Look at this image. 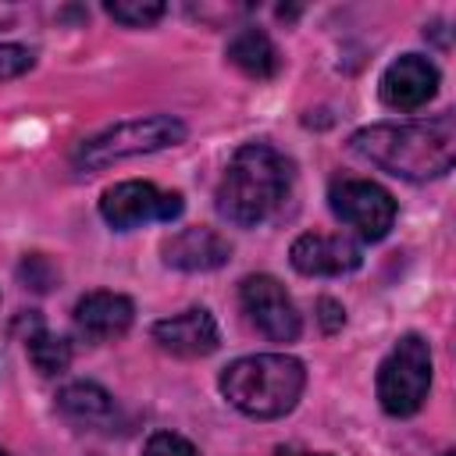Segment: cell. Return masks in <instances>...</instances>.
Segmentation results:
<instances>
[{"label": "cell", "instance_id": "cell-15", "mask_svg": "<svg viewBox=\"0 0 456 456\" xmlns=\"http://www.w3.org/2000/svg\"><path fill=\"white\" fill-rule=\"evenodd\" d=\"M25 353H28V360H32V367H36L39 374H46V378L68 370V363H71V342L61 338V335H53V331H46V328L39 324V317L28 324Z\"/></svg>", "mask_w": 456, "mask_h": 456}, {"label": "cell", "instance_id": "cell-14", "mask_svg": "<svg viewBox=\"0 0 456 456\" xmlns=\"http://www.w3.org/2000/svg\"><path fill=\"white\" fill-rule=\"evenodd\" d=\"M224 57L249 78H271L278 75L281 68V57H278V46L271 43V36L264 28H242L232 36Z\"/></svg>", "mask_w": 456, "mask_h": 456}, {"label": "cell", "instance_id": "cell-1", "mask_svg": "<svg viewBox=\"0 0 456 456\" xmlns=\"http://www.w3.org/2000/svg\"><path fill=\"white\" fill-rule=\"evenodd\" d=\"M349 150L367 164L406 178L428 182L442 178L456 160V121L452 114L431 121H381L353 132Z\"/></svg>", "mask_w": 456, "mask_h": 456}, {"label": "cell", "instance_id": "cell-17", "mask_svg": "<svg viewBox=\"0 0 456 456\" xmlns=\"http://www.w3.org/2000/svg\"><path fill=\"white\" fill-rule=\"evenodd\" d=\"M107 14L128 28H146L157 18H164V4L157 0H121V4H107Z\"/></svg>", "mask_w": 456, "mask_h": 456}, {"label": "cell", "instance_id": "cell-21", "mask_svg": "<svg viewBox=\"0 0 456 456\" xmlns=\"http://www.w3.org/2000/svg\"><path fill=\"white\" fill-rule=\"evenodd\" d=\"M317 321H321V328H324V331H338V328H342V321H346L342 303H335L331 296H321V299H317Z\"/></svg>", "mask_w": 456, "mask_h": 456}, {"label": "cell", "instance_id": "cell-9", "mask_svg": "<svg viewBox=\"0 0 456 456\" xmlns=\"http://www.w3.org/2000/svg\"><path fill=\"white\" fill-rule=\"evenodd\" d=\"M289 260L299 274L310 278H335V274H349L363 264L360 246L349 235H324V232H306L292 242Z\"/></svg>", "mask_w": 456, "mask_h": 456}, {"label": "cell", "instance_id": "cell-10", "mask_svg": "<svg viewBox=\"0 0 456 456\" xmlns=\"http://www.w3.org/2000/svg\"><path fill=\"white\" fill-rule=\"evenodd\" d=\"M438 89V68L420 53L395 57L381 75V103L392 110H417L424 107Z\"/></svg>", "mask_w": 456, "mask_h": 456}, {"label": "cell", "instance_id": "cell-7", "mask_svg": "<svg viewBox=\"0 0 456 456\" xmlns=\"http://www.w3.org/2000/svg\"><path fill=\"white\" fill-rule=\"evenodd\" d=\"M178 192H160L153 182H118L100 196V217L114 232H132L150 221H175L182 214Z\"/></svg>", "mask_w": 456, "mask_h": 456}, {"label": "cell", "instance_id": "cell-4", "mask_svg": "<svg viewBox=\"0 0 456 456\" xmlns=\"http://www.w3.org/2000/svg\"><path fill=\"white\" fill-rule=\"evenodd\" d=\"M189 128L185 121L171 118V114H150V118H132L121 125L103 128L93 139H82L71 153L75 171H103L118 160L128 157H146V153H160L171 150L178 142H185Z\"/></svg>", "mask_w": 456, "mask_h": 456}, {"label": "cell", "instance_id": "cell-20", "mask_svg": "<svg viewBox=\"0 0 456 456\" xmlns=\"http://www.w3.org/2000/svg\"><path fill=\"white\" fill-rule=\"evenodd\" d=\"M32 68V50L18 46V43H0V82L4 78H18Z\"/></svg>", "mask_w": 456, "mask_h": 456}, {"label": "cell", "instance_id": "cell-11", "mask_svg": "<svg viewBox=\"0 0 456 456\" xmlns=\"http://www.w3.org/2000/svg\"><path fill=\"white\" fill-rule=\"evenodd\" d=\"M160 253H164V264L175 271H217L228 264L232 246L214 228L196 224V228H182L171 239H164Z\"/></svg>", "mask_w": 456, "mask_h": 456}, {"label": "cell", "instance_id": "cell-16", "mask_svg": "<svg viewBox=\"0 0 456 456\" xmlns=\"http://www.w3.org/2000/svg\"><path fill=\"white\" fill-rule=\"evenodd\" d=\"M57 406H61L68 417L82 420V424H100V420H107V417L114 413L110 395H107L100 385H93V381H75V385H68V388L57 395Z\"/></svg>", "mask_w": 456, "mask_h": 456}, {"label": "cell", "instance_id": "cell-24", "mask_svg": "<svg viewBox=\"0 0 456 456\" xmlns=\"http://www.w3.org/2000/svg\"><path fill=\"white\" fill-rule=\"evenodd\" d=\"M0 456H4V452H0Z\"/></svg>", "mask_w": 456, "mask_h": 456}, {"label": "cell", "instance_id": "cell-13", "mask_svg": "<svg viewBox=\"0 0 456 456\" xmlns=\"http://www.w3.org/2000/svg\"><path fill=\"white\" fill-rule=\"evenodd\" d=\"M153 342L164 349V353H175V356H207L217 349V324L214 317L203 310V306H192L178 317H164L153 324Z\"/></svg>", "mask_w": 456, "mask_h": 456}, {"label": "cell", "instance_id": "cell-6", "mask_svg": "<svg viewBox=\"0 0 456 456\" xmlns=\"http://www.w3.org/2000/svg\"><path fill=\"white\" fill-rule=\"evenodd\" d=\"M328 203H331V214L367 242L385 239L395 224L392 192L370 178H335L328 189Z\"/></svg>", "mask_w": 456, "mask_h": 456}, {"label": "cell", "instance_id": "cell-8", "mask_svg": "<svg viewBox=\"0 0 456 456\" xmlns=\"http://www.w3.org/2000/svg\"><path fill=\"white\" fill-rule=\"evenodd\" d=\"M239 299H242V310L249 314V321L256 324V331H264L271 342H292L299 335V310L278 278H271V274L242 278Z\"/></svg>", "mask_w": 456, "mask_h": 456}, {"label": "cell", "instance_id": "cell-2", "mask_svg": "<svg viewBox=\"0 0 456 456\" xmlns=\"http://www.w3.org/2000/svg\"><path fill=\"white\" fill-rule=\"evenodd\" d=\"M292 189V160L267 142H246L235 150L224 178L217 182L214 207L228 224L256 228L285 203Z\"/></svg>", "mask_w": 456, "mask_h": 456}, {"label": "cell", "instance_id": "cell-19", "mask_svg": "<svg viewBox=\"0 0 456 456\" xmlns=\"http://www.w3.org/2000/svg\"><path fill=\"white\" fill-rule=\"evenodd\" d=\"M142 456H200V452L189 438H182L175 431H157V435H150Z\"/></svg>", "mask_w": 456, "mask_h": 456}, {"label": "cell", "instance_id": "cell-12", "mask_svg": "<svg viewBox=\"0 0 456 456\" xmlns=\"http://www.w3.org/2000/svg\"><path fill=\"white\" fill-rule=\"evenodd\" d=\"M132 317H135V306L121 292L100 289V292H86L75 303V328L89 342H110V338L125 335L132 328Z\"/></svg>", "mask_w": 456, "mask_h": 456}, {"label": "cell", "instance_id": "cell-5", "mask_svg": "<svg viewBox=\"0 0 456 456\" xmlns=\"http://www.w3.org/2000/svg\"><path fill=\"white\" fill-rule=\"evenodd\" d=\"M431 388V349L420 335H403L378 367V399L392 417H410Z\"/></svg>", "mask_w": 456, "mask_h": 456}, {"label": "cell", "instance_id": "cell-23", "mask_svg": "<svg viewBox=\"0 0 456 456\" xmlns=\"http://www.w3.org/2000/svg\"><path fill=\"white\" fill-rule=\"evenodd\" d=\"M442 456H456V452H442Z\"/></svg>", "mask_w": 456, "mask_h": 456}, {"label": "cell", "instance_id": "cell-18", "mask_svg": "<svg viewBox=\"0 0 456 456\" xmlns=\"http://www.w3.org/2000/svg\"><path fill=\"white\" fill-rule=\"evenodd\" d=\"M18 278L25 281V289L32 292H50L57 285V267L43 256V253H28L21 264H18Z\"/></svg>", "mask_w": 456, "mask_h": 456}, {"label": "cell", "instance_id": "cell-3", "mask_svg": "<svg viewBox=\"0 0 456 456\" xmlns=\"http://www.w3.org/2000/svg\"><path fill=\"white\" fill-rule=\"evenodd\" d=\"M306 388V367L285 353H256L228 363L221 370L224 399L256 420L285 417Z\"/></svg>", "mask_w": 456, "mask_h": 456}, {"label": "cell", "instance_id": "cell-22", "mask_svg": "<svg viewBox=\"0 0 456 456\" xmlns=\"http://www.w3.org/2000/svg\"><path fill=\"white\" fill-rule=\"evenodd\" d=\"M274 456H324V452H296V449H278Z\"/></svg>", "mask_w": 456, "mask_h": 456}]
</instances>
